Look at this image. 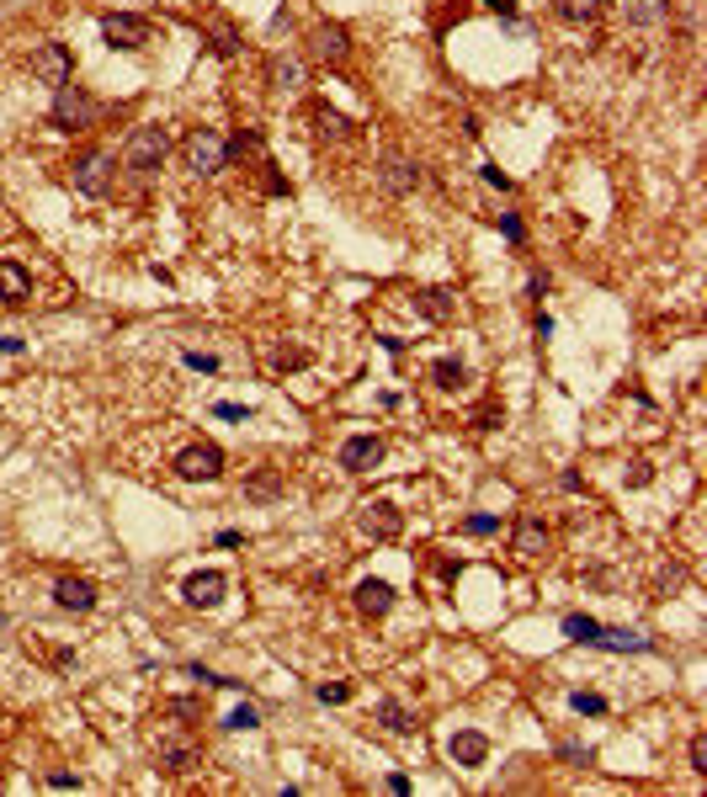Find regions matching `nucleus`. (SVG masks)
Masks as SVG:
<instances>
[{
	"instance_id": "obj_7",
	"label": "nucleus",
	"mask_w": 707,
	"mask_h": 797,
	"mask_svg": "<svg viewBox=\"0 0 707 797\" xmlns=\"http://www.w3.org/2000/svg\"><path fill=\"white\" fill-rule=\"evenodd\" d=\"M101 38H107L112 48H123V54H139V48L149 43V22L133 11H107L101 16Z\"/></svg>"
},
{
	"instance_id": "obj_26",
	"label": "nucleus",
	"mask_w": 707,
	"mask_h": 797,
	"mask_svg": "<svg viewBox=\"0 0 707 797\" xmlns=\"http://www.w3.org/2000/svg\"><path fill=\"white\" fill-rule=\"evenodd\" d=\"M415 309L426 319H447L452 314V293L447 287H426V293H415Z\"/></svg>"
},
{
	"instance_id": "obj_35",
	"label": "nucleus",
	"mask_w": 707,
	"mask_h": 797,
	"mask_svg": "<svg viewBox=\"0 0 707 797\" xmlns=\"http://www.w3.org/2000/svg\"><path fill=\"white\" fill-rule=\"evenodd\" d=\"M622 479H628V484H633V489H644V484H649V479H654V468H649V463H644V457H633V463H628V468H622Z\"/></svg>"
},
{
	"instance_id": "obj_38",
	"label": "nucleus",
	"mask_w": 707,
	"mask_h": 797,
	"mask_svg": "<svg viewBox=\"0 0 707 797\" xmlns=\"http://www.w3.org/2000/svg\"><path fill=\"white\" fill-rule=\"evenodd\" d=\"M187 367H197V372H218V356H208V351H187Z\"/></svg>"
},
{
	"instance_id": "obj_39",
	"label": "nucleus",
	"mask_w": 707,
	"mask_h": 797,
	"mask_svg": "<svg viewBox=\"0 0 707 797\" xmlns=\"http://www.w3.org/2000/svg\"><path fill=\"white\" fill-rule=\"evenodd\" d=\"M484 186H500V192H511V176H505L500 165H484Z\"/></svg>"
},
{
	"instance_id": "obj_36",
	"label": "nucleus",
	"mask_w": 707,
	"mask_h": 797,
	"mask_svg": "<svg viewBox=\"0 0 707 797\" xmlns=\"http://www.w3.org/2000/svg\"><path fill=\"white\" fill-rule=\"evenodd\" d=\"M463 532H468V537H490V532H500V521H495V516H468Z\"/></svg>"
},
{
	"instance_id": "obj_2",
	"label": "nucleus",
	"mask_w": 707,
	"mask_h": 797,
	"mask_svg": "<svg viewBox=\"0 0 707 797\" xmlns=\"http://www.w3.org/2000/svg\"><path fill=\"white\" fill-rule=\"evenodd\" d=\"M229 165V139L213 128H192L187 133V171L192 176H218Z\"/></svg>"
},
{
	"instance_id": "obj_8",
	"label": "nucleus",
	"mask_w": 707,
	"mask_h": 797,
	"mask_svg": "<svg viewBox=\"0 0 707 797\" xmlns=\"http://www.w3.org/2000/svg\"><path fill=\"white\" fill-rule=\"evenodd\" d=\"M155 760H160L171 776H187L197 760H202V750H197L192 734H160V739H155Z\"/></svg>"
},
{
	"instance_id": "obj_4",
	"label": "nucleus",
	"mask_w": 707,
	"mask_h": 797,
	"mask_svg": "<svg viewBox=\"0 0 707 797\" xmlns=\"http://www.w3.org/2000/svg\"><path fill=\"white\" fill-rule=\"evenodd\" d=\"M112 171H117V160L107 155V149H91V155H80L70 165V186L80 197H107L112 192Z\"/></svg>"
},
{
	"instance_id": "obj_16",
	"label": "nucleus",
	"mask_w": 707,
	"mask_h": 797,
	"mask_svg": "<svg viewBox=\"0 0 707 797\" xmlns=\"http://www.w3.org/2000/svg\"><path fill=\"white\" fill-rule=\"evenodd\" d=\"M357 612L362 617H389L394 612V585L389 580H362L357 585Z\"/></svg>"
},
{
	"instance_id": "obj_27",
	"label": "nucleus",
	"mask_w": 707,
	"mask_h": 797,
	"mask_svg": "<svg viewBox=\"0 0 707 797\" xmlns=\"http://www.w3.org/2000/svg\"><path fill=\"white\" fill-rule=\"evenodd\" d=\"M553 11H559L564 22L585 27V22H596V16H601V0H553Z\"/></svg>"
},
{
	"instance_id": "obj_3",
	"label": "nucleus",
	"mask_w": 707,
	"mask_h": 797,
	"mask_svg": "<svg viewBox=\"0 0 707 797\" xmlns=\"http://www.w3.org/2000/svg\"><path fill=\"white\" fill-rule=\"evenodd\" d=\"M48 123L59 133H86L96 123V101L80 91V86H59L54 91V112H48Z\"/></svg>"
},
{
	"instance_id": "obj_28",
	"label": "nucleus",
	"mask_w": 707,
	"mask_h": 797,
	"mask_svg": "<svg viewBox=\"0 0 707 797\" xmlns=\"http://www.w3.org/2000/svg\"><path fill=\"white\" fill-rule=\"evenodd\" d=\"M564 633H569V643H591V649H596V633H601V622H596V617H580V612H569V617H564Z\"/></svg>"
},
{
	"instance_id": "obj_30",
	"label": "nucleus",
	"mask_w": 707,
	"mask_h": 797,
	"mask_svg": "<svg viewBox=\"0 0 707 797\" xmlns=\"http://www.w3.org/2000/svg\"><path fill=\"white\" fill-rule=\"evenodd\" d=\"M245 155H261V133H250V128H240L229 139V160H245Z\"/></svg>"
},
{
	"instance_id": "obj_14",
	"label": "nucleus",
	"mask_w": 707,
	"mask_h": 797,
	"mask_svg": "<svg viewBox=\"0 0 707 797\" xmlns=\"http://www.w3.org/2000/svg\"><path fill=\"white\" fill-rule=\"evenodd\" d=\"M447 755H452V766H484V760H490V739L484 734H474V728H463V734H452L447 739Z\"/></svg>"
},
{
	"instance_id": "obj_23",
	"label": "nucleus",
	"mask_w": 707,
	"mask_h": 797,
	"mask_svg": "<svg viewBox=\"0 0 707 797\" xmlns=\"http://www.w3.org/2000/svg\"><path fill=\"white\" fill-rule=\"evenodd\" d=\"M208 38H213V54H218V59H234V54H240V27L224 22V16H213V22H208Z\"/></svg>"
},
{
	"instance_id": "obj_1",
	"label": "nucleus",
	"mask_w": 707,
	"mask_h": 797,
	"mask_svg": "<svg viewBox=\"0 0 707 797\" xmlns=\"http://www.w3.org/2000/svg\"><path fill=\"white\" fill-rule=\"evenodd\" d=\"M165 155H171V133H165V128H133L128 144H123V165H128V171H139V176L160 171Z\"/></svg>"
},
{
	"instance_id": "obj_6",
	"label": "nucleus",
	"mask_w": 707,
	"mask_h": 797,
	"mask_svg": "<svg viewBox=\"0 0 707 797\" xmlns=\"http://www.w3.org/2000/svg\"><path fill=\"white\" fill-rule=\"evenodd\" d=\"M32 75H38L43 86H54V91L70 86V80H75V54L64 43H38V48H32Z\"/></svg>"
},
{
	"instance_id": "obj_21",
	"label": "nucleus",
	"mask_w": 707,
	"mask_h": 797,
	"mask_svg": "<svg viewBox=\"0 0 707 797\" xmlns=\"http://www.w3.org/2000/svg\"><path fill=\"white\" fill-rule=\"evenodd\" d=\"M309 117H314V133H319V139H330V144H346L351 133H357V128L346 123V112H335L330 101H319V107H314Z\"/></svg>"
},
{
	"instance_id": "obj_5",
	"label": "nucleus",
	"mask_w": 707,
	"mask_h": 797,
	"mask_svg": "<svg viewBox=\"0 0 707 797\" xmlns=\"http://www.w3.org/2000/svg\"><path fill=\"white\" fill-rule=\"evenodd\" d=\"M218 473H224V447L192 442V447L176 452V479H187V484H213Z\"/></svg>"
},
{
	"instance_id": "obj_9",
	"label": "nucleus",
	"mask_w": 707,
	"mask_h": 797,
	"mask_svg": "<svg viewBox=\"0 0 707 797\" xmlns=\"http://www.w3.org/2000/svg\"><path fill=\"white\" fill-rule=\"evenodd\" d=\"M362 532L373 537V542H394V537L404 532L399 505H394V500H367V505H362Z\"/></svg>"
},
{
	"instance_id": "obj_29",
	"label": "nucleus",
	"mask_w": 707,
	"mask_h": 797,
	"mask_svg": "<svg viewBox=\"0 0 707 797\" xmlns=\"http://www.w3.org/2000/svg\"><path fill=\"white\" fill-rule=\"evenodd\" d=\"M277 489H282V473H277V468H261L256 479L245 484V495H250V500H272Z\"/></svg>"
},
{
	"instance_id": "obj_31",
	"label": "nucleus",
	"mask_w": 707,
	"mask_h": 797,
	"mask_svg": "<svg viewBox=\"0 0 707 797\" xmlns=\"http://www.w3.org/2000/svg\"><path fill=\"white\" fill-rule=\"evenodd\" d=\"M224 728H229V734H250V728H261V712L256 707H234L229 718H224Z\"/></svg>"
},
{
	"instance_id": "obj_12",
	"label": "nucleus",
	"mask_w": 707,
	"mask_h": 797,
	"mask_svg": "<svg viewBox=\"0 0 707 797\" xmlns=\"http://www.w3.org/2000/svg\"><path fill=\"white\" fill-rule=\"evenodd\" d=\"M383 463V442L378 436H346L341 442V468L346 473H373Z\"/></svg>"
},
{
	"instance_id": "obj_34",
	"label": "nucleus",
	"mask_w": 707,
	"mask_h": 797,
	"mask_svg": "<svg viewBox=\"0 0 707 797\" xmlns=\"http://www.w3.org/2000/svg\"><path fill=\"white\" fill-rule=\"evenodd\" d=\"M314 697H319V702H325V707H341V702L351 697V686H346V681H325V686H319V691H314Z\"/></svg>"
},
{
	"instance_id": "obj_10",
	"label": "nucleus",
	"mask_w": 707,
	"mask_h": 797,
	"mask_svg": "<svg viewBox=\"0 0 707 797\" xmlns=\"http://www.w3.org/2000/svg\"><path fill=\"white\" fill-rule=\"evenodd\" d=\"M181 596H187V606H197V612H213V606L229 596V574L202 569V574H192V580L181 585Z\"/></svg>"
},
{
	"instance_id": "obj_41",
	"label": "nucleus",
	"mask_w": 707,
	"mask_h": 797,
	"mask_svg": "<svg viewBox=\"0 0 707 797\" xmlns=\"http://www.w3.org/2000/svg\"><path fill=\"white\" fill-rule=\"evenodd\" d=\"M48 787H54V792H70V787H80V776H64V771H54V776H48Z\"/></svg>"
},
{
	"instance_id": "obj_25",
	"label": "nucleus",
	"mask_w": 707,
	"mask_h": 797,
	"mask_svg": "<svg viewBox=\"0 0 707 797\" xmlns=\"http://www.w3.org/2000/svg\"><path fill=\"white\" fill-rule=\"evenodd\" d=\"M272 86H277L282 96L303 91V59H272Z\"/></svg>"
},
{
	"instance_id": "obj_42",
	"label": "nucleus",
	"mask_w": 707,
	"mask_h": 797,
	"mask_svg": "<svg viewBox=\"0 0 707 797\" xmlns=\"http://www.w3.org/2000/svg\"><path fill=\"white\" fill-rule=\"evenodd\" d=\"M218 415H224V420H245L250 410H245V404H218Z\"/></svg>"
},
{
	"instance_id": "obj_15",
	"label": "nucleus",
	"mask_w": 707,
	"mask_h": 797,
	"mask_svg": "<svg viewBox=\"0 0 707 797\" xmlns=\"http://www.w3.org/2000/svg\"><path fill=\"white\" fill-rule=\"evenodd\" d=\"M27 298H32L27 266H22V261H0V303H6V309H16V303H27Z\"/></svg>"
},
{
	"instance_id": "obj_43",
	"label": "nucleus",
	"mask_w": 707,
	"mask_h": 797,
	"mask_svg": "<svg viewBox=\"0 0 707 797\" xmlns=\"http://www.w3.org/2000/svg\"><path fill=\"white\" fill-rule=\"evenodd\" d=\"M484 6H490V11H500V16H511V11H516V0H484Z\"/></svg>"
},
{
	"instance_id": "obj_11",
	"label": "nucleus",
	"mask_w": 707,
	"mask_h": 797,
	"mask_svg": "<svg viewBox=\"0 0 707 797\" xmlns=\"http://www.w3.org/2000/svg\"><path fill=\"white\" fill-rule=\"evenodd\" d=\"M309 54L325 59V64H341V59L351 54V32H346L341 22H319L314 38H309Z\"/></svg>"
},
{
	"instance_id": "obj_17",
	"label": "nucleus",
	"mask_w": 707,
	"mask_h": 797,
	"mask_svg": "<svg viewBox=\"0 0 707 797\" xmlns=\"http://www.w3.org/2000/svg\"><path fill=\"white\" fill-rule=\"evenodd\" d=\"M617 11L628 27H660L670 16V0H617Z\"/></svg>"
},
{
	"instance_id": "obj_44",
	"label": "nucleus",
	"mask_w": 707,
	"mask_h": 797,
	"mask_svg": "<svg viewBox=\"0 0 707 797\" xmlns=\"http://www.w3.org/2000/svg\"><path fill=\"white\" fill-rule=\"evenodd\" d=\"M0 351H6V356H16V351H22V341H16V335H0Z\"/></svg>"
},
{
	"instance_id": "obj_18",
	"label": "nucleus",
	"mask_w": 707,
	"mask_h": 797,
	"mask_svg": "<svg viewBox=\"0 0 707 797\" xmlns=\"http://www.w3.org/2000/svg\"><path fill=\"white\" fill-rule=\"evenodd\" d=\"M54 601H59V612H91V606H96V585L70 574V580L54 585Z\"/></svg>"
},
{
	"instance_id": "obj_19",
	"label": "nucleus",
	"mask_w": 707,
	"mask_h": 797,
	"mask_svg": "<svg viewBox=\"0 0 707 797\" xmlns=\"http://www.w3.org/2000/svg\"><path fill=\"white\" fill-rule=\"evenodd\" d=\"M378 181H383V192H394V197H410L415 186H420V165H410V160H383Z\"/></svg>"
},
{
	"instance_id": "obj_33",
	"label": "nucleus",
	"mask_w": 707,
	"mask_h": 797,
	"mask_svg": "<svg viewBox=\"0 0 707 797\" xmlns=\"http://www.w3.org/2000/svg\"><path fill=\"white\" fill-rule=\"evenodd\" d=\"M569 707H575L580 718H601V712H606V697H596V691H575V697H569Z\"/></svg>"
},
{
	"instance_id": "obj_40",
	"label": "nucleus",
	"mask_w": 707,
	"mask_h": 797,
	"mask_svg": "<svg viewBox=\"0 0 707 797\" xmlns=\"http://www.w3.org/2000/svg\"><path fill=\"white\" fill-rule=\"evenodd\" d=\"M500 234H505V240H521V218L505 213V218H500Z\"/></svg>"
},
{
	"instance_id": "obj_24",
	"label": "nucleus",
	"mask_w": 707,
	"mask_h": 797,
	"mask_svg": "<svg viewBox=\"0 0 707 797\" xmlns=\"http://www.w3.org/2000/svg\"><path fill=\"white\" fill-rule=\"evenodd\" d=\"M431 383L452 394V388H463V383H468V367L458 362V356H436V362H431Z\"/></svg>"
},
{
	"instance_id": "obj_22",
	"label": "nucleus",
	"mask_w": 707,
	"mask_h": 797,
	"mask_svg": "<svg viewBox=\"0 0 707 797\" xmlns=\"http://www.w3.org/2000/svg\"><path fill=\"white\" fill-rule=\"evenodd\" d=\"M378 723L389 728V734H415V728H420V723H415V712L404 707V702H394V697H383V702H378Z\"/></svg>"
},
{
	"instance_id": "obj_20",
	"label": "nucleus",
	"mask_w": 707,
	"mask_h": 797,
	"mask_svg": "<svg viewBox=\"0 0 707 797\" xmlns=\"http://www.w3.org/2000/svg\"><path fill=\"white\" fill-rule=\"evenodd\" d=\"M596 649H612V654H649L654 643L644 633H633V627H601L596 633Z\"/></svg>"
},
{
	"instance_id": "obj_37",
	"label": "nucleus",
	"mask_w": 707,
	"mask_h": 797,
	"mask_svg": "<svg viewBox=\"0 0 707 797\" xmlns=\"http://www.w3.org/2000/svg\"><path fill=\"white\" fill-rule=\"evenodd\" d=\"M692 771H697V776H707V734H697V739H692Z\"/></svg>"
},
{
	"instance_id": "obj_32",
	"label": "nucleus",
	"mask_w": 707,
	"mask_h": 797,
	"mask_svg": "<svg viewBox=\"0 0 707 797\" xmlns=\"http://www.w3.org/2000/svg\"><path fill=\"white\" fill-rule=\"evenodd\" d=\"M303 362H309V351H303V346H277V351H272V367H277V372H298Z\"/></svg>"
},
{
	"instance_id": "obj_13",
	"label": "nucleus",
	"mask_w": 707,
	"mask_h": 797,
	"mask_svg": "<svg viewBox=\"0 0 707 797\" xmlns=\"http://www.w3.org/2000/svg\"><path fill=\"white\" fill-rule=\"evenodd\" d=\"M511 548L521 553V558H543L548 553V527H543V516H516V532H511Z\"/></svg>"
}]
</instances>
